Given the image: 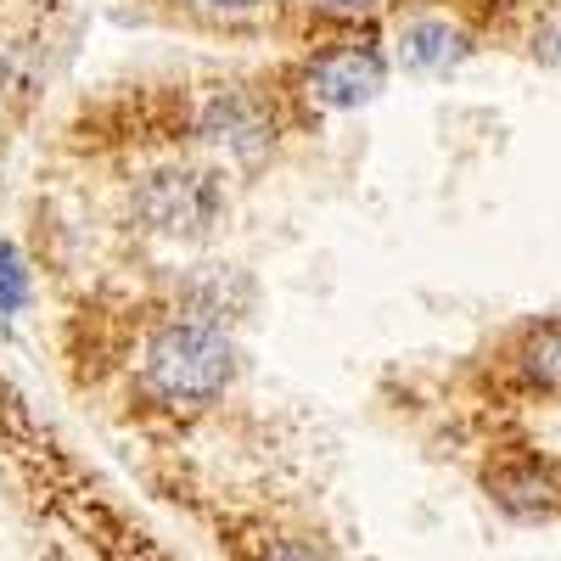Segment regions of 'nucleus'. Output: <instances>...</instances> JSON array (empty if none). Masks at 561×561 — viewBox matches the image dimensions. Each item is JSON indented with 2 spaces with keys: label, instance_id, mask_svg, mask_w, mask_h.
Masks as SVG:
<instances>
[{
  "label": "nucleus",
  "instance_id": "nucleus-1",
  "mask_svg": "<svg viewBox=\"0 0 561 561\" xmlns=\"http://www.w3.org/2000/svg\"><path fill=\"white\" fill-rule=\"evenodd\" d=\"M242 370L225 314L185 304L163 314L129 365V410L140 421H192L208 415Z\"/></svg>",
  "mask_w": 561,
  "mask_h": 561
},
{
  "label": "nucleus",
  "instance_id": "nucleus-2",
  "mask_svg": "<svg viewBox=\"0 0 561 561\" xmlns=\"http://www.w3.org/2000/svg\"><path fill=\"white\" fill-rule=\"evenodd\" d=\"M287 102L280 84H214L197 102H185V140L208 158H225L237 169H264L280 140H287Z\"/></svg>",
  "mask_w": 561,
  "mask_h": 561
},
{
  "label": "nucleus",
  "instance_id": "nucleus-3",
  "mask_svg": "<svg viewBox=\"0 0 561 561\" xmlns=\"http://www.w3.org/2000/svg\"><path fill=\"white\" fill-rule=\"evenodd\" d=\"M388 73H393V57L377 45V34H337V39L309 45L275 84L293 113H354L382 96Z\"/></svg>",
  "mask_w": 561,
  "mask_h": 561
},
{
  "label": "nucleus",
  "instance_id": "nucleus-4",
  "mask_svg": "<svg viewBox=\"0 0 561 561\" xmlns=\"http://www.w3.org/2000/svg\"><path fill=\"white\" fill-rule=\"evenodd\" d=\"M225 214V185L203 158H163L129 180V219L163 242H203Z\"/></svg>",
  "mask_w": 561,
  "mask_h": 561
},
{
  "label": "nucleus",
  "instance_id": "nucleus-5",
  "mask_svg": "<svg viewBox=\"0 0 561 561\" xmlns=\"http://www.w3.org/2000/svg\"><path fill=\"white\" fill-rule=\"evenodd\" d=\"M483 377L500 399L561 404V314H534L500 332L483 359Z\"/></svg>",
  "mask_w": 561,
  "mask_h": 561
},
{
  "label": "nucleus",
  "instance_id": "nucleus-6",
  "mask_svg": "<svg viewBox=\"0 0 561 561\" xmlns=\"http://www.w3.org/2000/svg\"><path fill=\"white\" fill-rule=\"evenodd\" d=\"M483 500L511 523H561V455L534 444H494L478 460Z\"/></svg>",
  "mask_w": 561,
  "mask_h": 561
},
{
  "label": "nucleus",
  "instance_id": "nucleus-7",
  "mask_svg": "<svg viewBox=\"0 0 561 561\" xmlns=\"http://www.w3.org/2000/svg\"><path fill=\"white\" fill-rule=\"evenodd\" d=\"M472 51H478L472 28H460L455 18H438V12L410 18V23L399 28V39H393V57H399L410 73H449V68H460Z\"/></svg>",
  "mask_w": 561,
  "mask_h": 561
},
{
  "label": "nucleus",
  "instance_id": "nucleus-8",
  "mask_svg": "<svg viewBox=\"0 0 561 561\" xmlns=\"http://www.w3.org/2000/svg\"><path fill=\"white\" fill-rule=\"evenodd\" d=\"M169 7L219 34H253L275 18V0H169Z\"/></svg>",
  "mask_w": 561,
  "mask_h": 561
},
{
  "label": "nucleus",
  "instance_id": "nucleus-9",
  "mask_svg": "<svg viewBox=\"0 0 561 561\" xmlns=\"http://www.w3.org/2000/svg\"><path fill=\"white\" fill-rule=\"evenodd\" d=\"M237 561H332V550L293 528H253V534H242Z\"/></svg>",
  "mask_w": 561,
  "mask_h": 561
},
{
  "label": "nucleus",
  "instance_id": "nucleus-10",
  "mask_svg": "<svg viewBox=\"0 0 561 561\" xmlns=\"http://www.w3.org/2000/svg\"><path fill=\"white\" fill-rule=\"evenodd\" d=\"M377 7H388V0H320V12H332L343 23H359V18H370Z\"/></svg>",
  "mask_w": 561,
  "mask_h": 561
},
{
  "label": "nucleus",
  "instance_id": "nucleus-11",
  "mask_svg": "<svg viewBox=\"0 0 561 561\" xmlns=\"http://www.w3.org/2000/svg\"><path fill=\"white\" fill-rule=\"evenodd\" d=\"M7 84H12V62L0 57V102H7Z\"/></svg>",
  "mask_w": 561,
  "mask_h": 561
}]
</instances>
